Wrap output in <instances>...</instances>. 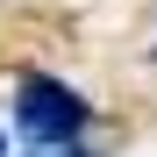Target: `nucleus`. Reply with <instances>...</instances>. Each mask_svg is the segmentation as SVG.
Wrapping results in <instances>:
<instances>
[{"label": "nucleus", "instance_id": "f03ea898", "mask_svg": "<svg viewBox=\"0 0 157 157\" xmlns=\"http://www.w3.org/2000/svg\"><path fill=\"white\" fill-rule=\"evenodd\" d=\"M0 157H7V136H0Z\"/></svg>", "mask_w": 157, "mask_h": 157}, {"label": "nucleus", "instance_id": "f257e3e1", "mask_svg": "<svg viewBox=\"0 0 157 157\" xmlns=\"http://www.w3.org/2000/svg\"><path fill=\"white\" fill-rule=\"evenodd\" d=\"M14 128H21V143H36V150H78V136H86V100H78L64 78L29 71L14 86Z\"/></svg>", "mask_w": 157, "mask_h": 157}]
</instances>
